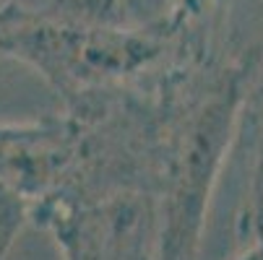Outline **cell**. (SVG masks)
<instances>
[{
	"label": "cell",
	"instance_id": "3",
	"mask_svg": "<svg viewBox=\"0 0 263 260\" xmlns=\"http://www.w3.org/2000/svg\"><path fill=\"white\" fill-rule=\"evenodd\" d=\"M63 260H154V206L148 195H112L99 201L45 198L34 203Z\"/></svg>",
	"mask_w": 263,
	"mask_h": 260
},
{
	"label": "cell",
	"instance_id": "2",
	"mask_svg": "<svg viewBox=\"0 0 263 260\" xmlns=\"http://www.w3.org/2000/svg\"><path fill=\"white\" fill-rule=\"evenodd\" d=\"M0 50L40 73L65 112H79L180 57L164 31L128 24L94 0H55L50 8L11 0L0 8Z\"/></svg>",
	"mask_w": 263,
	"mask_h": 260
},
{
	"label": "cell",
	"instance_id": "1",
	"mask_svg": "<svg viewBox=\"0 0 263 260\" xmlns=\"http://www.w3.org/2000/svg\"><path fill=\"white\" fill-rule=\"evenodd\" d=\"M263 50L175 57L162 70L164 135L152 193L154 260H198L209 206L240 135Z\"/></svg>",
	"mask_w": 263,
	"mask_h": 260
},
{
	"label": "cell",
	"instance_id": "5",
	"mask_svg": "<svg viewBox=\"0 0 263 260\" xmlns=\"http://www.w3.org/2000/svg\"><path fill=\"white\" fill-rule=\"evenodd\" d=\"M242 229H245L248 237L263 229V128H260L258 151H255L250 195H248V206H245V213H242Z\"/></svg>",
	"mask_w": 263,
	"mask_h": 260
},
{
	"label": "cell",
	"instance_id": "6",
	"mask_svg": "<svg viewBox=\"0 0 263 260\" xmlns=\"http://www.w3.org/2000/svg\"><path fill=\"white\" fill-rule=\"evenodd\" d=\"M237 260H263V229L250 234V245Z\"/></svg>",
	"mask_w": 263,
	"mask_h": 260
},
{
	"label": "cell",
	"instance_id": "4",
	"mask_svg": "<svg viewBox=\"0 0 263 260\" xmlns=\"http://www.w3.org/2000/svg\"><path fill=\"white\" fill-rule=\"evenodd\" d=\"M227 8L230 0H115L109 13L164 31L180 57H201L214 52V36L224 29Z\"/></svg>",
	"mask_w": 263,
	"mask_h": 260
}]
</instances>
